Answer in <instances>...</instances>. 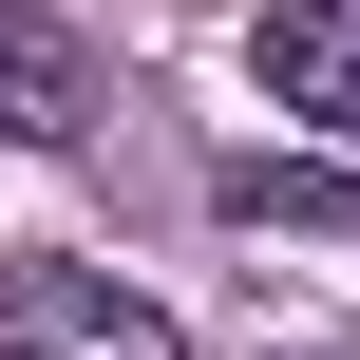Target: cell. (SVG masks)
I'll return each instance as SVG.
<instances>
[{"mask_svg": "<svg viewBox=\"0 0 360 360\" xmlns=\"http://www.w3.org/2000/svg\"><path fill=\"white\" fill-rule=\"evenodd\" d=\"M0 360H190V342H171V304H133L114 266L0 247Z\"/></svg>", "mask_w": 360, "mask_h": 360, "instance_id": "6da1fadb", "label": "cell"}, {"mask_svg": "<svg viewBox=\"0 0 360 360\" xmlns=\"http://www.w3.org/2000/svg\"><path fill=\"white\" fill-rule=\"evenodd\" d=\"M247 76H266V114H304V133H360V0H266Z\"/></svg>", "mask_w": 360, "mask_h": 360, "instance_id": "3957f363", "label": "cell"}, {"mask_svg": "<svg viewBox=\"0 0 360 360\" xmlns=\"http://www.w3.org/2000/svg\"><path fill=\"white\" fill-rule=\"evenodd\" d=\"M114 95H95V38L76 19H38V0H0V152H76Z\"/></svg>", "mask_w": 360, "mask_h": 360, "instance_id": "7a4b0ae2", "label": "cell"}, {"mask_svg": "<svg viewBox=\"0 0 360 360\" xmlns=\"http://www.w3.org/2000/svg\"><path fill=\"white\" fill-rule=\"evenodd\" d=\"M209 190H228V228H323V247H360V171H323V152H228Z\"/></svg>", "mask_w": 360, "mask_h": 360, "instance_id": "277c9868", "label": "cell"}, {"mask_svg": "<svg viewBox=\"0 0 360 360\" xmlns=\"http://www.w3.org/2000/svg\"><path fill=\"white\" fill-rule=\"evenodd\" d=\"M285 360H342V342H285Z\"/></svg>", "mask_w": 360, "mask_h": 360, "instance_id": "5b68a950", "label": "cell"}]
</instances>
